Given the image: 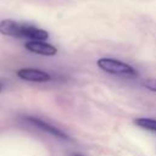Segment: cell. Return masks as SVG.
<instances>
[{"mask_svg":"<svg viewBox=\"0 0 156 156\" xmlns=\"http://www.w3.org/2000/svg\"><path fill=\"white\" fill-rule=\"evenodd\" d=\"M0 33L7 37L26 38L29 40H43L49 38V33L41 28L27 23H20L13 20H2L0 22Z\"/></svg>","mask_w":156,"mask_h":156,"instance_id":"1","label":"cell"},{"mask_svg":"<svg viewBox=\"0 0 156 156\" xmlns=\"http://www.w3.org/2000/svg\"><path fill=\"white\" fill-rule=\"evenodd\" d=\"M98 66L101 68L104 72L115 74V76H121V77H128L133 78L138 76V72L128 63L122 62L116 58L111 57H101L98 60Z\"/></svg>","mask_w":156,"mask_h":156,"instance_id":"2","label":"cell"},{"mask_svg":"<svg viewBox=\"0 0 156 156\" xmlns=\"http://www.w3.org/2000/svg\"><path fill=\"white\" fill-rule=\"evenodd\" d=\"M26 49L30 52L38 54V55H44V56H54L57 54V49L43 40H29L24 44Z\"/></svg>","mask_w":156,"mask_h":156,"instance_id":"3","label":"cell"},{"mask_svg":"<svg viewBox=\"0 0 156 156\" xmlns=\"http://www.w3.org/2000/svg\"><path fill=\"white\" fill-rule=\"evenodd\" d=\"M17 76L27 82H37V83H41V82H48L51 79L50 74L37 69V68H21L20 71H17Z\"/></svg>","mask_w":156,"mask_h":156,"instance_id":"4","label":"cell"},{"mask_svg":"<svg viewBox=\"0 0 156 156\" xmlns=\"http://www.w3.org/2000/svg\"><path fill=\"white\" fill-rule=\"evenodd\" d=\"M26 121L29 122V123H32V124H34V126L38 127L39 129H43V130H45L46 133H49V134L56 136V138L65 139V140L68 139V136H67L62 130H60L58 128H56V127H54V126H51V124L44 122L43 119H39V118H37V117H27Z\"/></svg>","mask_w":156,"mask_h":156,"instance_id":"5","label":"cell"},{"mask_svg":"<svg viewBox=\"0 0 156 156\" xmlns=\"http://www.w3.org/2000/svg\"><path fill=\"white\" fill-rule=\"evenodd\" d=\"M134 123L143 128V129H146V130H150V132H155L156 133V119L154 118H146V117H140V118H136L134 121Z\"/></svg>","mask_w":156,"mask_h":156,"instance_id":"6","label":"cell"},{"mask_svg":"<svg viewBox=\"0 0 156 156\" xmlns=\"http://www.w3.org/2000/svg\"><path fill=\"white\" fill-rule=\"evenodd\" d=\"M143 85H144L146 89H149V90L156 93V79H146V80L143 82Z\"/></svg>","mask_w":156,"mask_h":156,"instance_id":"7","label":"cell"},{"mask_svg":"<svg viewBox=\"0 0 156 156\" xmlns=\"http://www.w3.org/2000/svg\"><path fill=\"white\" fill-rule=\"evenodd\" d=\"M74 156H83V155H74Z\"/></svg>","mask_w":156,"mask_h":156,"instance_id":"8","label":"cell"},{"mask_svg":"<svg viewBox=\"0 0 156 156\" xmlns=\"http://www.w3.org/2000/svg\"><path fill=\"white\" fill-rule=\"evenodd\" d=\"M0 89H1V87H0Z\"/></svg>","mask_w":156,"mask_h":156,"instance_id":"9","label":"cell"}]
</instances>
